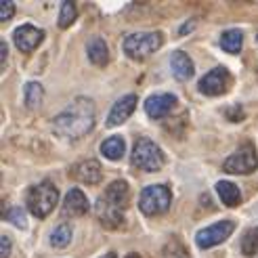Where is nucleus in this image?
Listing matches in <instances>:
<instances>
[{
    "label": "nucleus",
    "mask_w": 258,
    "mask_h": 258,
    "mask_svg": "<svg viewBox=\"0 0 258 258\" xmlns=\"http://www.w3.org/2000/svg\"><path fill=\"white\" fill-rule=\"evenodd\" d=\"M72 241V227L70 225H59L50 233V246L53 248H66Z\"/></svg>",
    "instance_id": "nucleus-22"
},
{
    "label": "nucleus",
    "mask_w": 258,
    "mask_h": 258,
    "mask_svg": "<svg viewBox=\"0 0 258 258\" xmlns=\"http://www.w3.org/2000/svg\"><path fill=\"white\" fill-rule=\"evenodd\" d=\"M164 258H189V254L185 252V246H183V243L170 241L168 246L164 248Z\"/></svg>",
    "instance_id": "nucleus-25"
},
{
    "label": "nucleus",
    "mask_w": 258,
    "mask_h": 258,
    "mask_svg": "<svg viewBox=\"0 0 258 258\" xmlns=\"http://www.w3.org/2000/svg\"><path fill=\"white\" fill-rule=\"evenodd\" d=\"M216 193H218V198H221V202L225 206H229V208H233V206H237L241 202V193H239L237 185H233L231 180H218Z\"/></svg>",
    "instance_id": "nucleus-17"
},
{
    "label": "nucleus",
    "mask_w": 258,
    "mask_h": 258,
    "mask_svg": "<svg viewBox=\"0 0 258 258\" xmlns=\"http://www.w3.org/2000/svg\"><path fill=\"white\" fill-rule=\"evenodd\" d=\"M42 38H44L42 30H38L36 25L25 23V25H19V28L15 30V34H13V42H15V46L21 50V53L28 55L42 42Z\"/></svg>",
    "instance_id": "nucleus-9"
},
{
    "label": "nucleus",
    "mask_w": 258,
    "mask_h": 258,
    "mask_svg": "<svg viewBox=\"0 0 258 258\" xmlns=\"http://www.w3.org/2000/svg\"><path fill=\"white\" fill-rule=\"evenodd\" d=\"M126 258H139V256H137V254H133V256H126Z\"/></svg>",
    "instance_id": "nucleus-31"
},
{
    "label": "nucleus",
    "mask_w": 258,
    "mask_h": 258,
    "mask_svg": "<svg viewBox=\"0 0 258 258\" xmlns=\"http://www.w3.org/2000/svg\"><path fill=\"white\" fill-rule=\"evenodd\" d=\"M9 252H11V239L3 237V256L0 258H9Z\"/></svg>",
    "instance_id": "nucleus-28"
},
{
    "label": "nucleus",
    "mask_w": 258,
    "mask_h": 258,
    "mask_svg": "<svg viewBox=\"0 0 258 258\" xmlns=\"http://www.w3.org/2000/svg\"><path fill=\"white\" fill-rule=\"evenodd\" d=\"M0 48H3V66H5V63H7V53H9L7 42H0Z\"/></svg>",
    "instance_id": "nucleus-29"
},
{
    "label": "nucleus",
    "mask_w": 258,
    "mask_h": 258,
    "mask_svg": "<svg viewBox=\"0 0 258 258\" xmlns=\"http://www.w3.org/2000/svg\"><path fill=\"white\" fill-rule=\"evenodd\" d=\"M135 107H137V95H124V97H120L118 101L113 103V107H111V111L107 115V126L111 128V126L124 124L133 115Z\"/></svg>",
    "instance_id": "nucleus-10"
},
{
    "label": "nucleus",
    "mask_w": 258,
    "mask_h": 258,
    "mask_svg": "<svg viewBox=\"0 0 258 258\" xmlns=\"http://www.w3.org/2000/svg\"><path fill=\"white\" fill-rule=\"evenodd\" d=\"M133 164L145 172H156L164 166V153L151 139H139L133 147Z\"/></svg>",
    "instance_id": "nucleus-4"
},
{
    "label": "nucleus",
    "mask_w": 258,
    "mask_h": 258,
    "mask_svg": "<svg viewBox=\"0 0 258 258\" xmlns=\"http://www.w3.org/2000/svg\"><path fill=\"white\" fill-rule=\"evenodd\" d=\"M176 105V97L172 93H164V95H151L145 101V113L151 120H160L166 113H170V109Z\"/></svg>",
    "instance_id": "nucleus-11"
},
{
    "label": "nucleus",
    "mask_w": 258,
    "mask_h": 258,
    "mask_svg": "<svg viewBox=\"0 0 258 258\" xmlns=\"http://www.w3.org/2000/svg\"><path fill=\"white\" fill-rule=\"evenodd\" d=\"M170 70H172V76L176 80H189V78H193V74H196L193 61H191V57L185 53V50H174L172 53Z\"/></svg>",
    "instance_id": "nucleus-13"
},
{
    "label": "nucleus",
    "mask_w": 258,
    "mask_h": 258,
    "mask_svg": "<svg viewBox=\"0 0 258 258\" xmlns=\"http://www.w3.org/2000/svg\"><path fill=\"white\" fill-rule=\"evenodd\" d=\"M86 53H88V59L95 63V66H107L109 63V50H107V44L103 38L95 36V38H90L88 44H86Z\"/></svg>",
    "instance_id": "nucleus-16"
},
{
    "label": "nucleus",
    "mask_w": 258,
    "mask_h": 258,
    "mask_svg": "<svg viewBox=\"0 0 258 258\" xmlns=\"http://www.w3.org/2000/svg\"><path fill=\"white\" fill-rule=\"evenodd\" d=\"M76 176H78L82 183H86V185H95V183H99V180H101L103 172H101L99 162L86 160V162H82L78 166V168H76Z\"/></svg>",
    "instance_id": "nucleus-18"
},
{
    "label": "nucleus",
    "mask_w": 258,
    "mask_h": 258,
    "mask_svg": "<svg viewBox=\"0 0 258 258\" xmlns=\"http://www.w3.org/2000/svg\"><path fill=\"white\" fill-rule=\"evenodd\" d=\"M256 38H258V36H256Z\"/></svg>",
    "instance_id": "nucleus-32"
},
{
    "label": "nucleus",
    "mask_w": 258,
    "mask_h": 258,
    "mask_svg": "<svg viewBox=\"0 0 258 258\" xmlns=\"http://www.w3.org/2000/svg\"><path fill=\"white\" fill-rule=\"evenodd\" d=\"M95 126V103L90 99H76L70 107L63 109L55 122L53 128L59 137L66 139H78L86 133L93 131Z\"/></svg>",
    "instance_id": "nucleus-1"
},
{
    "label": "nucleus",
    "mask_w": 258,
    "mask_h": 258,
    "mask_svg": "<svg viewBox=\"0 0 258 258\" xmlns=\"http://www.w3.org/2000/svg\"><path fill=\"white\" fill-rule=\"evenodd\" d=\"M170 202H172V196H170L168 187L149 185V187H145L143 191H141L139 208L147 216H158V214H162V212H166L170 208Z\"/></svg>",
    "instance_id": "nucleus-5"
},
{
    "label": "nucleus",
    "mask_w": 258,
    "mask_h": 258,
    "mask_svg": "<svg viewBox=\"0 0 258 258\" xmlns=\"http://www.w3.org/2000/svg\"><path fill=\"white\" fill-rule=\"evenodd\" d=\"M7 218H9L11 223H15L17 227H21V229L25 227V214H23V210H21V208H13V210L9 212V216H7Z\"/></svg>",
    "instance_id": "nucleus-27"
},
{
    "label": "nucleus",
    "mask_w": 258,
    "mask_h": 258,
    "mask_svg": "<svg viewBox=\"0 0 258 258\" xmlns=\"http://www.w3.org/2000/svg\"><path fill=\"white\" fill-rule=\"evenodd\" d=\"M256 168H258V156H256V149L250 143L241 145L223 164V170L229 174H250Z\"/></svg>",
    "instance_id": "nucleus-6"
},
{
    "label": "nucleus",
    "mask_w": 258,
    "mask_h": 258,
    "mask_svg": "<svg viewBox=\"0 0 258 258\" xmlns=\"http://www.w3.org/2000/svg\"><path fill=\"white\" fill-rule=\"evenodd\" d=\"M101 258H115V254H105V256H101Z\"/></svg>",
    "instance_id": "nucleus-30"
},
{
    "label": "nucleus",
    "mask_w": 258,
    "mask_h": 258,
    "mask_svg": "<svg viewBox=\"0 0 258 258\" xmlns=\"http://www.w3.org/2000/svg\"><path fill=\"white\" fill-rule=\"evenodd\" d=\"M42 97H44V88L38 82H30L28 86H25V105H28L30 109H36L38 105H40Z\"/></svg>",
    "instance_id": "nucleus-21"
},
{
    "label": "nucleus",
    "mask_w": 258,
    "mask_h": 258,
    "mask_svg": "<svg viewBox=\"0 0 258 258\" xmlns=\"http://www.w3.org/2000/svg\"><path fill=\"white\" fill-rule=\"evenodd\" d=\"M231 82H233V78H231L229 70L225 68H214L212 72H208L204 76V78L200 80L198 88L200 93L208 95V97H216V95H225L227 90L231 88Z\"/></svg>",
    "instance_id": "nucleus-7"
},
{
    "label": "nucleus",
    "mask_w": 258,
    "mask_h": 258,
    "mask_svg": "<svg viewBox=\"0 0 258 258\" xmlns=\"http://www.w3.org/2000/svg\"><path fill=\"white\" fill-rule=\"evenodd\" d=\"M57 202H59V191L53 183H48V180L32 187L28 193V208L38 218H44L46 214L53 212Z\"/></svg>",
    "instance_id": "nucleus-3"
},
{
    "label": "nucleus",
    "mask_w": 258,
    "mask_h": 258,
    "mask_svg": "<svg viewBox=\"0 0 258 258\" xmlns=\"http://www.w3.org/2000/svg\"><path fill=\"white\" fill-rule=\"evenodd\" d=\"M164 42V36L160 32H137V34H131L124 38V53L131 57V59H145L149 57L151 53H156V50L162 46Z\"/></svg>",
    "instance_id": "nucleus-2"
},
{
    "label": "nucleus",
    "mask_w": 258,
    "mask_h": 258,
    "mask_svg": "<svg viewBox=\"0 0 258 258\" xmlns=\"http://www.w3.org/2000/svg\"><path fill=\"white\" fill-rule=\"evenodd\" d=\"M241 44H243V34L241 30H227L223 36H221V46L225 53H231V55H237L241 50Z\"/></svg>",
    "instance_id": "nucleus-20"
},
{
    "label": "nucleus",
    "mask_w": 258,
    "mask_h": 258,
    "mask_svg": "<svg viewBox=\"0 0 258 258\" xmlns=\"http://www.w3.org/2000/svg\"><path fill=\"white\" fill-rule=\"evenodd\" d=\"M241 252L246 254V256L258 254V227L250 229L248 233L241 237Z\"/></svg>",
    "instance_id": "nucleus-24"
},
{
    "label": "nucleus",
    "mask_w": 258,
    "mask_h": 258,
    "mask_svg": "<svg viewBox=\"0 0 258 258\" xmlns=\"http://www.w3.org/2000/svg\"><path fill=\"white\" fill-rule=\"evenodd\" d=\"M97 216H99V221L105 225L107 229H118L124 223V210L107 204L103 198L97 202Z\"/></svg>",
    "instance_id": "nucleus-14"
},
{
    "label": "nucleus",
    "mask_w": 258,
    "mask_h": 258,
    "mask_svg": "<svg viewBox=\"0 0 258 258\" xmlns=\"http://www.w3.org/2000/svg\"><path fill=\"white\" fill-rule=\"evenodd\" d=\"M124 151H126V145H124L122 137H109L103 141V145H101V153L107 160H122Z\"/></svg>",
    "instance_id": "nucleus-19"
},
{
    "label": "nucleus",
    "mask_w": 258,
    "mask_h": 258,
    "mask_svg": "<svg viewBox=\"0 0 258 258\" xmlns=\"http://www.w3.org/2000/svg\"><path fill=\"white\" fill-rule=\"evenodd\" d=\"M15 15V5L9 3V0H3L0 3V21H7Z\"/></svg>",
    "instance_id": "nucleus-26"
},
{
    "label": "nucleus",
    "mask_w": 258,
    "mask_h": 258,
    "mask_svg": "<svg viewBox=\"0 0 258 258\" xmlns=\"http://www.w3.org/2000/svg\"><path fill=\"white\" fill-rule=\"evenodd\" d=\"M231 231H233V223H231V221L214 223V225H210V227H206V229L200 231V233L196 235V243H198V248H202V250L214 248V246L223 243L231 235Z\"/></svg>",
    "instance_id": "nucleus-8"
},
{
    "label": "nucleus",
    "mask_w": 258,
    "mask_h": 258,
    "mask_svg": "<svg viewBox=\"0 0 258 258\" xmlns=\"http://www.w3.org/2000/svg\"><path fill=\"white\" fill-rule=\"evenodd\" d=\"M76 17H78V7H76V3H63L57 25L61 30H66V28H70V25L76 21Z\"/></svg>",
    "instance_id": "nucleus-23"
},
{
    "label": "nucleus",
    "mask_w": 258,
    "mask_h": 258,
    "mask_svg": "<svg viewBox=\"0 0 258 258\" xmlns=\"http://www.w3.org/2000/svg\"><path fill=\"white\" fill-rule=\"evenodd\" d=\"M128 198H131V189H128L126 180H113V183L107 185L105 193H103V200L120 210H124L128 206Z\"/></svg>",
    "instance_id": "nucleus-12"
},
{
    "label": "nucleus",
    "mask_w": 258,
    "mask_h": 258,
    "mask_svg": "<svg viewBox=\"0 0 258 258\" xmlns=\"http://www.w3.org/2000/svg\"><path fill=\"white\" fill-rule=\"evenodd\" d=\"M63 208L72 216H82L88 212V200L80 189H70L66 196V202H63Z\"/></svg>",
    "instance_id": "nucleus-15"
}]
</instances>
